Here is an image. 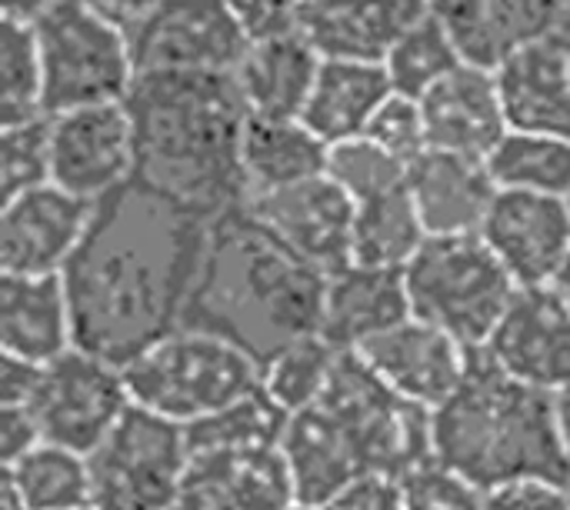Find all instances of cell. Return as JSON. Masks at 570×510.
Segmentation results:
<instances>
[{
    "label": "cell",
    "instance_id": "d6986e66",
    "mask_svg": "<svg viewBox=\"0 0 570 510\" xmlns=\"http://www.w3.org/2000/svg\"><path fill=\"white\" fill-rule=\"evenodd\" d=\"M421 110L428 124V150L488 160L511 130L498 73L474 63H461L424 94Z\"/></svg>",
    "mask_w": 570,
    "mask_h": 510
},
{
    "label": "cell",
    "instance_id": "e575fe53",
    "mask_svg": "<svg viewBox=\"0 0 570 510\" xmlns=\"http://www.w3.org/2000/svg\"><path fill=\"white\" fill-rule=\"evenodd\" d=\"M0 110L3 127L43 117V67L33 27L3 20L0 33Z\"/></svg>",
    "mask_w": 570,
    "mask_h": 510
},
{
    "label": "cell",
    "instance_id": "5b68a950",
    "mask_svg": "<svg viewBox=\"0 0 570 510\" xmlns=\"http://www.w3.org/2000/svg\"><path fill=\"white\" fill-rule=\"evenodd\" d=\"M431 454L481 491L511 481L570 484L558 398L474 354L464 384L431 411Z\"/></svg>",
    "mask_w": 570,
    "mask_h": 510
},
{
    "label": "cell",
    "instance_id": "ac0fdd59",
    "mask_svg": "<svg viewBox=\"0 0 570 510\" xmlns=\"http://www.w3.org/2000/svg\"><path fill=\"white\" fill-rule=\"evenodd\" d=\"M297 491L281 444L197 451L174 510H294Z\"/></svg>",
    "mask_w": 570,
    "mask_h": 510
},
{
    "label": "cell",
    "instance_id": "603a6c76",
    "mask_svg": "<svg viewBox=\"0 0 570 510\" xmlns=\"http://www.w3.org/2000/svg\"><path fill=\"white\" fill-rule=\"evenodd\" d=\"M407 194L431 237H461L481 234L501 190L488 160L424 150L407 167Z\"/></svg>",
    "mask_w": 570,
    "mask_h": 510
},
{
    "label": "cell",
    "instance_id": "bcb514c9",
    "mask_svg": "<svg viewBox=\"0 0 570 510\" xmlns=\"http://www.w3.org/2000/svg\"><path fill=\"white\" fill-rule=\"evenodd\" d=\"M53 3L57 0H0V13H3V20L33 27Z\"/></svg>",
    "mask_w": 570,
    "mask_h": 510
},
{
    "label": "cell",
    "instance_id": "4316f807",
    "mask_svg": "<svg viewBox=\"0 0 570 510\" xmlns=\"http://www.w3.org/2000/svg\"><path fill=\"white\" fill-rule=\"evenodd\" d=\"M394 94L384 63L371 60H324L301 120L327 144L357 140L367 134L377 110Z\"/></svg>",
    "mask_w": 570,
    "mask_h": 510
},
{
    "label": "cell",
    "instance_id": "f546056e",
    "mask_svg": "<svg viewBox=\"0 0 570 510\" xmlns=\"http://www.w3.org/2000/svg\"><path fill=\"white\" fill-rule=\"evenodd\" d=\"M428 237L431 234H428L407 187L384 194L377 200L357 204L354 237H351V264L404 271L421 254Z\"/></svg>",
    "mask_w": 570,
    "mask_h": 510
},
{
    "label": "cell",
    "instance_id": "f35d334b",
    "mask_svg": "<svg viewBox=\"0 0 570 510\" xmlns=\"http://www.w3.org/2000/svg\"><path fill=\"white\" fill-rule=\"evenodd\" d=\"M364 137H371L377 147H384L387 154H394L397 160L411 167L428 150V124H424L421 100L394 90L387 104L377 110V117L371 120Z\"/></svg>",
    "mask_w": 570,
    "mask_h": 510
},
{
    "label": "cell",
    "instance_id": "83f0119b",
    "mask_svg": "<svg viewBox=\"0 0 570 510\" xmlns=\"http://www.w3.org/2000/svg\"><path fill=\"white\" fill-rule=\"evenodd\" d=\"M331 147L304 120H247L240 167L250 197L277 194L327 174Z\"/></svg>",
    "mask_w": 570,
    "mask_h": 510
},
{
    "label": "cell",
    "instance_id": "1f68e13d",
    "mask_svg": "<svg viewBox=\"0 0 570 510\" xmlns=\"http://www.w3.org/2000/svg\"><path fill=\"white\" fill-rule=\"evenodd\" d=\"M464 63L458 43L444 30V23L428 10L384 57V70L397 94L421 100L444 77H451Z\"/></svg>",
    "mask_w": 570,
    "mask_h": 510
},
{
    "label": "cell",
    "instance_id": "74e56055",
    "mask_svg": "<svg viewBox=\"0 0 570 510\" xmlns=\"http://www.w3.org/2000/svg\"><path fill=\"white\" fill-rule=\"evenodd\" d=\"M401 510H484V491L434 458L397 481Z\"/></svg>",
    "mask_w": 570,
    "mask_h": 510
},
{
    "label": "cell",
    "instance_id": "60d3db41",
    "mask_svg": "<svg viewBox=\"0 0 570 510\" xmlns=\"http://www.w3.org/2000/svg\"><path fill=\"white\" fill-rule=\"evenodd\" d=\"M294 510H401V491L397 481L371 478L324 504H297Z\"/></svg>",
    "mask_w": 570,
    "mask_h": 510
},
{
    "label": "cell",
    "instance_id": "8992f818",
    "mask_svg": "<svg viewBox=\"0 0 570 510\" xmlns=\"http://www.w3.org/2000/svg\"><path fill=\"white\" fill-rule=\"evenodd\" d=\"M137 408L194 428L264 388V367L240 347L180 327L124 367Z\"/></svg>",
    "mask_w": 570,
    "mask_h": 510
},
{
    "label": "cell",
    "instance_id": "4fadbf2b",
    "mask_svg": "<svg viewBox=\"0 0 570 510\" xmlns=\"http://www.w3.org/2000/svg\"><path fill=\"white\" fill-rule=\"evenodd\" d=\"M97 204L43 184L3 200L0 214V271L17 277L63 274L80 251Z\"/></svg>",
    "mask_w": 570,
    "mask_h": 510
},
{
    "label": "cell",
    "instance_id": "f1b7e54d",
    "mask_svg": "<svg viewBox=\"0 0 570 510\" xmlns=\"http://www.w3.org/2000/svg\"><path fill=\"white\" fill-rule=\"evenodd\" d=\"M3 488L13 491L23 510L94 508L90 461L57 444H37L13 464H3Z\"/></svg>",
    "mask_w": 570,
    "mask_h": 510
},
{
    "label": "cell",
    "instance_id": "2e32d148",
    "mask_svg": "<svg viewBox=\"0 0 570 510\" xmlns=\"http://www.w3.org/2000/svg\"><path fill=\"white\" fill-rule=\"evenodd\" d=\"M481 241L518 287H554L570 261V204L501 190L481 227Z\"/></svg>",
    "mask_w": 570,
    "mask_h": 510
},
{
    "label": "cell",
    "instance_id": "681fc988",
    "mask_svg": "<svg viewBox=\"0 0 570 510\" xmlns=\"http://www.w3.org/2000/svg\"><path fill=\"white\" fill-rule=\"evenodd\" d=\"M561 27H568L570 30V0H564V3H561Z\"/></svg>",
    "mask_w": 570,
    "mask_h": 510
},
{
    "label": "cell",
    "instance_id": "7bdbcfd3",
    "mask_svg": "<svg viewBox=\"0 0 570 510\" xmlns=\"http://www.w3.org/2000/svg\"><path fill=\"white\" fill-rule=\"evenodd\" d=\"M43 444L40 424L30 408H0V451L3 464H13L27 451Z\"/></svg>",
    "mask_w": 570,
    "mask_h": 510
},
{
    "label": "cell",
    "instance_id": "484cf974",
    "mask_svg": "<svg viewBox=\"0 0 570 510\" xmlns=\"http://www.w3.org/2000/svg\"><path fill=\"white\" fill-rule=\"evenodd\" d=\"M0 344L7 357L40 367L77 347L73 311L60 274L0 277Z\"/></svg>",
    "mask_w": 570,
    "mask_h": 510
},
{
    "label": "cell",
    "instance_id": "d6a6232c",
    "mask_svg": "<svg viewBox=\"0 0 570 510\" xmlns=\"http://www.w3.org/2000/svg\"><path fill=\"white\" fill-rule=\"evenodd\" d=\"M337 361H341L337 347H331L324 337H307L264 364V394L287 418H294L324 398Z\"/></svg>",
    "mask_w": 570,
    "mask_h": 510
},
{
    "label": "cell",
    "instance_id": "5bb4252c",
    "mask_svg": "<svg viewBox=\"0 0 570 510\" xmlns=\"http://www.w3.org/2000/svg\"><path fill=\"white\" fill-rule=\"evenodd\" d=\"M254 220H261L287 251L317 267L337 274L351 264V237L357 204L324 174L297 187L244 200Z\"/></svg>",
    "mask_w": 570,
    "mask_h": 510
},
{
    "label": "cell",
    "instance_id": "3957f363",
    "mask_svg": "<svg viewBox=\"0 0 570 510\" xmlns=\"http://www.w3.org/2000/svg\"><path fill=\"white\" fill-rule=\"evenodd\" d=\"M327 274L287 251L240 204L210 224L207 257L184 327L214 334L261 367L321 337Z\"/></svg>",
    "mask_w": 570,
    "mask_h": 510
},
{
    "label": "cell",
    "instance_id": "d590c367",
    "mask_svg": "<svg viewBox=\"0 0 570 510\" xmlns=\"http://www.w3.org/2000/svg\"><path fill=\"white\" fill-rule=\"evenodd\" d=\"M327 177L354 200L367 204L384 194L404 190L407 187V164L377 147L371 137L344 140L331 147L327 157Z\"/></svg>",
    "mask_w": 570,
    "mask_h": 510
},
{
    "label": "cell",
    "instance_id": "ee69618b",
    "mask_svg": "<svg viewBox=\"0 0 570 510\" xmlns=\"http://www.w3.org/2000/svg\"><path fill=\"white\" fill-rule=\"evenodd\" d=\"M43 381V367L20 361V357H7L3 354V367H0V408H30L37 391Z\"/></svg>",
    "mask_w": 570,
    "mask_h": 510
},
{
    "label": "cell",
    "instance_id": "7c38bea8",
    "mask_svg": "<svg viewBox=\"0 0 570 510\" xmlns=\"http://www.w3.org/2000/svg\"><path fill=\"white\" fill-rule=\"evenodd\" d=\"M50 184L87 204H100L137 180V137L124 100L50 117Z\"/></svg>",
    "mask_w": 570,
    "mask_h": 510
},
{
    "label": "cell",
    "instance_id": "277c9868",
    "mask_svg": "<svg viewBox=\"0 0 570 510\" xmlns=\"http://www.w3.org/2000/svg\"><path fill=\"white\" fill-rule=\"evenodd\" d=\"M297 504H324L361 481H401L431 461V411L394 394L357 354H341L324 398L287 421Z\"/></svg>",
    "mask_w": 570,
    "mask_h": 510
},
{
    "label": "cell",
    "instance_id": "9c48e42d",
    "mask_svg": "<svg viewBox=\"0 0 570 510\" xmlns=\"http://www.w3.org/2000/svg\"><path fill=\"white\" fill-rule=\"evenodd\" d=\"M87 461L94 510H174L190 468L187 428L134 404Z\"/></svg>",
    "mask_w": 570,
    "mask_h": 510
},
{
    "label": "cell",
    "instance_id": "f5cc1de1",
    "mask_svg": "<svg viewBox=\"0 0 570 510\" xmlns=\"http://www.w3.org/2000/svg\"><path fill=\"white\" fill-rule=\"evenodd\" d=\"M87 510H94V508H87Z\"/></svg>",
    "mask_w": 570,
    "mask_h": 510
},
{
    "label": "cell",
    "instance_id": "db71d44e",
    "mask_svg": "<svg viewBox=\"0 0 570 510\" xmlns=\"http://www.w3.org/2000/svg\"><path fill=\"white\" fill-rule=\"evenodd\" d=\"M561 3H564V0H561Z\"/></svg>",
    "mask_w": 570,
    "mask_h": 510
},
{
    "label": "cell",
    "instance_id": "7402d4cb",
    "mask_svg": "<svg viewBox=\"0 0 570 510\" xmlns=\"http://www.w3.org/2000/svg\"><path fill=\"white\" fill-rule=\"evenodd\" d=\"M498 73L514 130L570 140V30L554 27L521 47Z\"/></svg>",
    "mask_w": 570,
    "mask_h": 510
},
{
    "label": "cell",
    "instance_id": "b9f144b4",
    "mask_svg": "<svg viewBox=\"0 0 570 510\" xmlns=\"http://www.w3.org/2000/svg\"><path fill=\"white\" fill-rule=\"evenodd\" d=\"M227 7L247 27L250 40L294 27V13H297L294 0H227Z\"/></svg>",
    "mask_w": 570,
    "mask_h": 510
},
{
    "label": "cell",
    "instance_id": "8fae6325",
    "mask_svg": "<svg viewBox=\"0 0 570 510\" xmlns=\"http://www.w3.org/2000/svg\"><path fill=\"white\" fill-rule=\"evenodd\" d=\"M247 47L227 0H157L130 30L137 73H234Z\"/></svg>",
    "mask_w": 570,
    "mask_h": 510
},
{
    "label": "cell",
    "instance_id": "ba28073f",
    "mask_svg": "<svg viewBox=\"0 0 570 510\" xmlns=\"http://www.w3.org/2000/svg\"><path fill=\"white\" fill-rule=\"evenodd\" d=\"M43 67V114L127 100L137 67L130 33L77 0H57L33 23Z\"/></svg>",
    "mask_w": 570,
    "mask_h": 510
},
{
    "label": "cell",
    "instance_id": "52a82bcc",
    "mask_svg": "<svg viewBox=\"0 0 570 510\" xmlns=\"http://www.w3.org/2000/svg\"><path fill=\"white\" fill-rule=\"evenodd\" d=\"M411 314L481 354L518 297V284L481 234L428 237L404 267Z\"/></svg>",
    "mask_w": 570,
    "mask_h": 510
},
{
    "label": "cell",
    "instance_id": "cb8c5ba5",
    "mask_svg": "<svg viewBox=\"0 0 570 510\" xmlns=\"http://www.w3.org/2000/svg\"><path fill=\"white\" fill-rule=\"evenodd\" d=\"M321 63L324 57L297 27L250 40L234 70L247 114L257 120H301Z\"/></svg>",
    "mask_w": 570,
    "mask_h": 510
},
{
    "label": "cell",
    "instance_id": "816d5d0a",
    "mask_svg": "<svg viewBox=\"0 0 570 510\" xmlns=\"http://www.w3.org/2000/svg\"><path fill=\"white\" fill-rule=\"evenodd\" d=\"M568 204H570V197H568Z\"/></svg>",
    "mask_w": 570,
    "mask_h": 510
},
{
    "label": "cell",
    "instance_id": "30bf717a",
    "mask_svg": "<svg viewBox=\"0 0 570 510\" xmlns=\"http://www.w3.org/2000/svg\"><path fill=\"white\" fill-rule=\"evenodd\" d=\"M134 408L124 367L90 354L67 351L43 367L40 391L30 404L47 444L90 458Z\"/></svg>",
    "mask_w": 570,
    "mask_h": 510
},
{
    "label": "cell",
    "instance_id": "7dc6e473",
    "mask_svg": "<svg viewBox=\"0 0 570 510\" xmlns=\"http://www.w3.org/2000/svg\"><path fill=\"white\" fill-rule=\"evenodd\" d=\"M558 418H561V434H564V448L570 458V388L558 394Z\"/></svg>",
    "mask_w": 570,
    "mask_h": 510
},
{
    "label": "cell",
    "instance_id": "ab89813d",
    "mask_svg": "<svg viewBox=\"0 0 570 510\" xmlns=\"http://www.w3.org/2000/svg\"><path fill=\"white\" fill-rule=\"evenodd\" d=\"M484 510H570V484L561 481H511L484 491Z\"/></svg>",
    "mask_w": 570,
    "mask_h": 510
},
{
    "label": "cell",
    "instance_id": "44dd1931",
    "mask_svg": "<svg viewBox=\"0 0 570 510\" xmlns=\"http://www.w3.org/2000/svg\"><path fill=\"white\" fill-rule=\"evenodd\" d=\"M464 63L501 70L521 47L561 23V0H428Z\"/></svg>",
    "mask_w": 570,
    "mask_h": 510
},
{
    "label": "cell",
    "instance_id": "f907efd6",
    "mask_svg": "<svg viewBox=\"0 0 570 510\" xmlns=\"http://www.w3.org/2000/svg\"><path fill=\"white\" fill-rule=\"evenodd\" d=\"M301 3H307V0H294V7H301Z\"/></svg>",
    "mask_w": 570,
    "mask_h": 510
},
{
    "label": "cell",
    "instance_id": "d4e9b609",
    "mask_svg": "<svg viewBox=\"0 0 570 510\" xmlns=\"http://www.w3.org/2000/svg\"><path fill=\"white\" fill-rule=\"evenodd\" d=\"M407 317L414 314L404 271L347 264L344 271L327 277L321 337L341 354H357Z\"/></svg>",
    "mask_w": 570,
    "mask_h": 510
},
{
    "label": "cell",
    "instance_id": "9a60e30c",
    "mask_svg": "<svg viewBox=\"0 0 570 510\" xmlns=\"http://www.w3.org/2000/svg\"><path fill=\"white\" fill-rule=\"evenodd\" d=\"M481 354L558 398L570 388V304L554 287H521Z\"/></svg>",
    "mask_w": 570,
    "mask_h": 510
},
{
    "label": "cell",
    "instance_id": "c3c4849f",
    "mask_svg": "<svg viewBox=\"0 0 570 510\" xmlns=\"http://www.w3.org/2000/svg\"><path fill=\"white\" fill-rule=\"evenodd\" d=\"M554 291H558V294H561V297H564V301H568V304H570V261H568V264H564L561 277L554 281Z\"/></svg>",
    "mask_w": 570,
    "mask_h": 510
},
{
    "label": "cell",
    "instance_id": "7a4b0ae2",
    "mask_svg": "<svg viewBox=\"0 0 570 510\" xmlns=\"http://www.w3.org/2000/svg\"><path fill=\"white\" fill-rule=\"evenodd\" d=\"M124 104L140 184L210 220L247 200L240 147L250 114L234 73H137Z\"/></svg>",
    "mask_w": 570,
    "mask_h": 510
},
{
    "label": "cell",
    "instance_id": "e0dca14e",
    "mask_svg": "<svg viewBox=\"0 0 570 510\" xmlns=\"http://www.w3.org/2000/svg\"><path fill=\"white\" fill-rule=\"evenodd\" d=\"M364 364L404 401L438 411L468 377L474 354L444 331L407 317L394 331L374 337L357 351Z\"/></svg>",
    "mask_w": 570,
    "mask_h": 510
},
{
    "label": "cell",
    "instance_id": "4dcf8cb0",
    "mask_svg": "<svg viewBox=\"0 0 570 510\" xmlns=\"http://www.w3.org/2000/svg\"><path fill=\"white\" fill-rule=\"evenodd\" d=\"M488 170L498 190L570 197V140L534 130H508V137L488 157Z\"/></svg>",
    "mask_w": 570,
    "mask_h": 510
},
{
    "label": "cell",
    "instance_id": "6da1fadb",
    "mask_svg": "<svg viewBox=\"0 0 570 510\" xmlns=\"http://www.w3.org/2000/svg\"><path fill=\"white\" fill-rule=\"evenodd\" d=\"M210 217L134 180L100 200L67 264L77 347L117 367L187 321L210 241Z\"/></svg>",
    "mask_w": 570,
    "mask_h": 510
},
{
    "label": "cell",
    "instance_id": "f6af8a7d",
    "mask_svg": "<svg viewBox=\"0 0 570 510\" xmlns=\"http://www.w3.org/2000/svg\"><path fill=\"white\" fill-rule=\"evenodd\" d=\"M77 3L90 7L94 13L107 17L110 23H117V27H124V30L130 33V30L147 17V10H150L157 0H77Z\"/></svg>",
    "mask_w": 570,
    "mask_h": 510
},
{
    "label": "cell",
    "instance_id": "836d02e7",
    "mask_svg": "<svg viewBox=\"0 0 570 510\" xmlns=\"http://www.w3.org/2000/svg\"><path fill=\"white\" fill-rule=\"evenodd\" d=\"M287 414L264 394V388L234 408L187 428L190 454L197 451H240V448H274L284 441Z\"/></svg>",
    "mask_w": 570,
    "mask_h": 510
},
{
    "label": "cell",
    "instance_id": "ffe728a7",
    "mask_svg": "<svg viewBox=\"0 0 570 510\" xmlns=\"http://www.w3.org/2000/svg\"><path fill=\"white\" fill-rule=\"evenodd\" d=\"M428 13V0H307L294 27L324 60L384 63L391 47Z\"/></svg>",
    "mask_w": 570,
    "mask_h": 510
},
{
    "label": "cell",
    "instance_id": "8d00e7d4",
    "mask_svg": "<svg viewBox=\"0 0 570 510\" xmlns=\"http://www.w3.org/2000/svg\"><path fill=\"white\" fill-rule=\"evenodd\" d=\"M53 174V140L50 117H33L23 124H7L0 137V180L3 200L20 197L50 184Z\"/></svg>",
    "mask_w": 570,
    "mask_h": 510
}]
</instances>
